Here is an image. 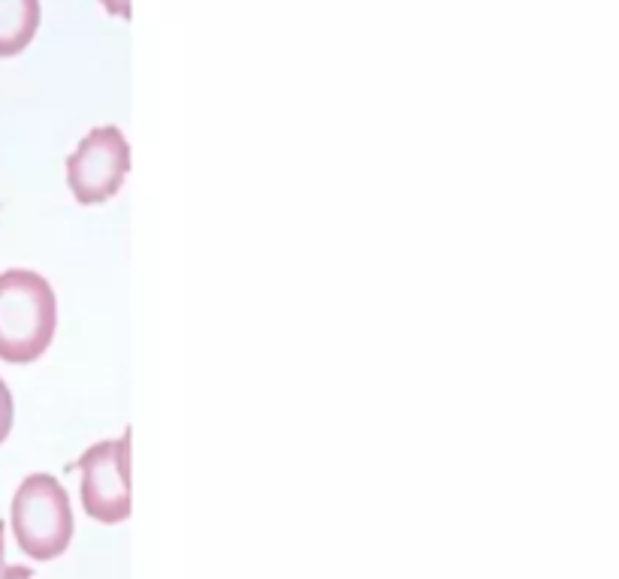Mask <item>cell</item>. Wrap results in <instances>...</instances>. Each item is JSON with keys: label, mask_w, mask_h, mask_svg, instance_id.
Masks as SVG:
<instances>
[{"label": "cell", "mask_w": 619, "mask_h": 579, "mask_svg": "<svg viewBox=\"0 0 619 579\" xmlns=\"http://www.w3.org/2000/svg\"><path fill=\"white\" fill-rule=\"evenodd\" d=\"M130 169V145L112 124L94 127L67 157V184L76 203L97 206L112 200Z\"/></svg>", "instance_id": "cell-3"}, {"label": "cell", "mask_w": 619, "mask_h": 579, "mask_svg": "<svg viewBox=\"0 0 619 579\" xmlns=\"http://www.w3.org/2000/svg\"><path fill=\"white\" fill-rule=\"evenodd\" d=\"M82 507L103 525L130 516V432L115 441H100L79 459Z\"/></svg>", "instance_id": "cell-4"}, {"label": "cell", "mask_w": 619, "mask_h": 579, "mask_svg": "<svg viewBox=\"0 0 619 579\" xmlns=\"http://www.w3.org/2000/svg\"><path fill=\"white\" fill-rule=\"evenodd\" d=\"M58 299L52 284L31 269L0 275V359L28 365L40 359L55 335Z\"/></svg>", "instance_id": "cell-1"}, {"label": "cell", "mask_w": 619, "mask_h": 579, "mask_svg": "<svg viewBox=\"0 0 619 579\" xmlns=\"http://www.w3.org/2000/svg\"><path fill=\"white\" fill-rule=\"evenodd\" d=\"M4 534H7V525L0 522V579H34V570H31V567H19V564H10V561H7Z\"/></svg>", "instance_id": "cell-7"}, {"label": "cell", "mask_w": 619, "mask_h": 579, "mask_svg": "<svg viewBox=\"0 0 619 579\" xmlns=\"http://www.w3.org/2000/svg\"><path fill=\"white\" fill-rule=\"evenodd\" d=\"M40 19V0H0V58L22 55L40 28Z\"/></svg>", "instance_id": "cell-5"}, {"label": "cell", "mask_w": 619, "mask_h": 579, "mask_svg": "<svg viewBox=\"0 0 619 579\" xmlns=\"http://www.w3.org/2000/svg\"><path fill=\"white\" fill-rule=\"evenodd\" d=\"M13 393L10 386L4 383V377H0V444H4L13 432Z\"/></svg>", "instance_id": "cell-6"}, {"label": "cell", "mask_w": 619, "mask_h": 579, "mask_svg": "<svg viewBox=\"0 0 619 579\" xmlns=\"http://www.w3.org/2000/svg\"><path fill=\"white\" fill-rule=\"evenodd\" d=\"M13 534L25 555L52 561L73 540V510L67 489L52 474H31L13 498Z\"/></svg>", "instance_id": "cell-2"}, {"label": "cell", "mask_w": 619, "mask_h": 579, "mask_svg": "<svg viewBox=\"0 0 619 579\" xmlns=\"http://www.w3.org/2000/svg\"><path fill=\"white\" fill-rule=\"evenodd\" d=\"M103 10L118 16V19H130V0H100Z\"/></svg>", "instance_id": "cell-8"}]
</instances>
